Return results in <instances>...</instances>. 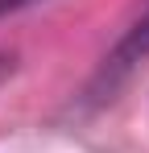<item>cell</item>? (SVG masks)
I'll use <instances>...</instances> for the list:
<instances>
[{"label": "cell", "instance_id": "obj_2", "mask_svg": "<svg viewBox=\"0 0 149 153\" xmlns=\"http://www.w3.org/2000/svg\"><path fill=\"white\" fill-rule=\"evenodd\" d=\"M17 4H25V0H0V8H17Z\"/></svg>", "mask_w": 149, "mask_h": 153}, {"label": "cell", "instance_id": "obj_1", "mask_svg": "<svg viewBox=\"0 0 149 153\" xmlns=\"http://www.w3.org/2000/svg\"><path fill=\"white\" fill-rule=\"evenodd\" d=\"M4 75H13V58L8 54H0V83H4Z\"/></svg>", "mask_w": 149, "mask_h": 153}]
</instances>
